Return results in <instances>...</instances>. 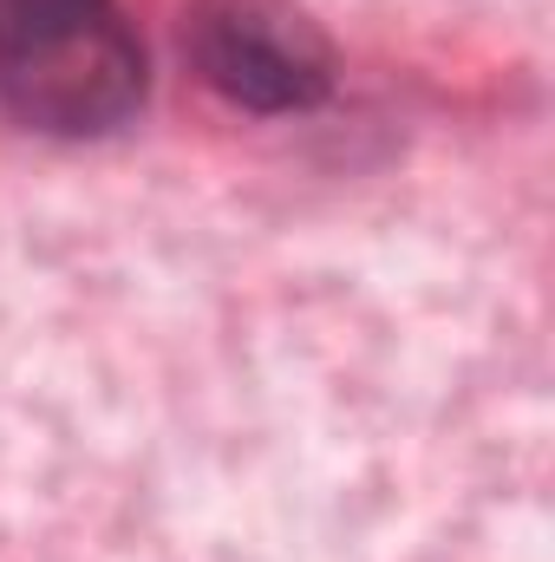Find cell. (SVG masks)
<instances>
[{
  "label": "cell",
  "instance_id": "7a4b0ae2",
  "mask_svg": "<svg viewBox=\"0 0 555 562\" xmlns=\"http://www.w3.org/2000/svg\"><path fill=\"white\" fill-rule=\"evenodd\" d=\"M0 105L46 138H105L144 105V46L105 7L13 59H0Z\"/></svg>",
  "mask_w": 555,
  "mask_h": 562
},
{
  "label": "cell",
  "instance_id": "3957f363",
  "mask_svg": "<svg viewBox=\"0 0 555 562\" xmlns=\"http://www.w3.org/2000/svg\"><path fill=\"white\" fill-rule=\"evenodd\" d=\"M105 7H112V0H0V59L39 46V40L79 26V20H92V13H105Z\"/></svg>",
  "mask_w": 555,
  "mask_h": 562
},
{
  "label": "cell",
  "instance_id": "6da1fadb",
  "mask_svg": "<svg viewBox=\"0 0 555 562\" xmlns=\"http://www.w3.org/2000/svg\"><path fill=\"white\" fill-rule=\"evenodd\" d=\"M183 53L242 112H314L333 92V46L287 0H196L183 13Z\"/></svg>",
  "mask_w": 555,
  "mask_h": 562
}]
</instances>
